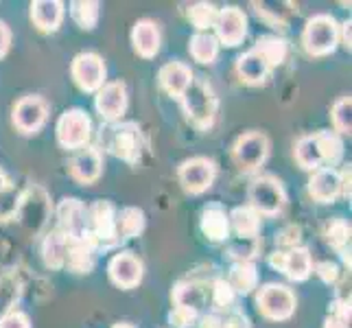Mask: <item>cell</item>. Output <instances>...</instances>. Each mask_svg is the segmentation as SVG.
<instances>
[{"label": "cell", "mask_w": 352, "mask_h": 328, "mask_svg": "<svg viewBox=\"0 0 352 328\" xmlns=\"http://www.w3.org/2000/svg\"><path fill=\"white\" fill-rule=\"evenodd\" d=\"M326 241L342 254L344 263L350 267V223L344 219H333L326 228Z\"/></svg>", "instance_id": "cell-33"}, {"label": "cell", "mask_w": 352, "mask_h": 328, "mask_svg": "<svg viewBox=\"0 0 352 328\" xmlns=\"http://www.w3.org/2000/svg\"><path fill=\"white\" fill-rule=\"evenodd\" d=\"M11 44V31L5 22H0V57H5Z\"/></svg>", "instance_id": "cell-45"}, {"label": "cell", "mask_w": 352, "mask_h": 328, "mask_svg": "<svg viewBox=\"0 0 352 328\" xmlns=\"http://www.w3.org/2000/svg\"><path fill=\"white\" fill-rule=\"evenodd\" d=\"M188 51L192 59L199 64H212L219 55V42L210 33H195L188 42Z\"/></svg>", "instance_id": "cell-30"}, {"label": "cell", "mask_w": 352, "mask_h": 328, "mask_svg": "<svg viewBox=\"0 0 352 328\" xmlns=\"http://www.w3.org/2000/svg\"><path fill=\"white\" fill-rule=\"evenodd\" d=\"M86 234L96 250H112L120 243L118 237V226H116V208L112 201L99 199L94 201L88 208V226H86Z\"/></svg>", "instance_id": "cell-4"}, {"label": "cell", "mask_w": 352, "mask_h": 328, "mask_svg": "<svg viewBox=\"0 0 352 328\" xmlns=\"http://www.w3.org/2000/svg\"><path fill=\"white\" fill-rule=\"evenodd\" d=\"M339 173H342V195L350 199V166Z\"/></svg>", "instance_id": "cell-47"}, {"label": "cell", "mask_w": 352, "mask_h": 328, "mask_svg": "<svg viewBox=\"0 0 352 328\" xmlns=\"http://www.w3.org/2000/svg\"><path fill=\"white\" fill-rule=\"evenodd\" d=\"M234 160L243 171H256L270 155V138L261 131H248L234 142Z\"/></svg>", "instance_id": "cell-11"}, {"label": "cell", "mask_w": 352, "mask_h": 328, "mask_svg": "<svg viewBox=\"0 0 352 328\" xmlns=\"http://www.w3.org/2000/svg\"><path fill=\"white\" fill-rule=\"evenodd\" d=\"M66 248H68V234L55 228L42 243V259L44 265L51 270H62L66 267Z\"/></svg>", "instance_id": "cell-27"}, {"label": "cell", "mask_w": 352, "mask_h": 328, "mask_svg": "<svg viewBox=\"0 0 352 328\" xmlns=\"http://www.w3.org/2000/svg\"><path fill=\"white\" fill-rule=\"evenodd\" d=\"M201 328H221V315L219 313H210L206 315V318H201Z\"/></svg>", "instance_id": "cell-46"}, {"label": "cell", "mask_w": 352, "mask_h": 328, "mask_svg": "<svg viewBox=\"0 0 352 328\" xmlns=\"http://www.w3.org/2000/svg\"><path fill=\"white\" fill-rule=\"evenodd\" d=\"M70 173L81 184H92L103 173V155L99 147H81L70 160Z\"/></svg>", "instance_id": "cell-18"}, {"label": "cell", "mask_w": 352, "mask_h": 328, "mask_svg": "<svg viewBox=\"0 0 352 328\" xmlns=\"http://www.w3.org/2000/svg\"><path fill=\"white\" fill-rule=\"evenodd\" d=\"M112 328H136V326H131V324H114Z\"/></svg>", "instance_id": "cell-49"}, {"label": "cell", "mask_w": 352, "mask_h": 328, "mask_svg": "<svg viewBox=\"0 0 352 328\" xmlns=\"http://www.w3.org/2000/svg\"><path fill=\"white\" fill-rule=\"evenodd\" d=\"M256 46L267 55V59H270L274 68L280 66L287 59L289 46H287V40L280 38V35H263V38L256 40Z\"/></svg>", "instance_id": "cell-35"}, {"label": "cell", "mask_w": 352, "mask_h": 328, "mask_svg": "<svg viewBox=\"0 0 352 328\" xmlns=\"http://www.w3.org/2000/svg\"><path fill=\"white\" fill-rule=\"evenodd\" d=\"M168 320H171L173 328H188L190 324H195L199 320V313L190 311V309H182V307H175L168 315Z\"/></svg>", "instance_id": "cell-42"}, {"label": "cell", "mask_w": 352, "mask_h": 328, "mask_svg": "<svg viewBox=\"0 0 352 328\" xmlns=\"http://www.w3.org/2000/svg\"><path fill=\"white\" fill-rule=\"evenodd\" d=\"M31 20L40 31L53 33L64 20V5L59 0H35L31 3Z\"/></svg>", "instance_id": "cell-26"}, {"label": "cell", "mask_w": 352, "mask_h": 328, "mask_svg": "<svg viewBox=\"0 0 352 328\" xmlns=\"http://www.w3.org/2000/svg\"><path fill=\"white\" fill-rule=\"evenodd\" d=\"M309 193L315 201L333 204L342 195V173L337 168H318L309 179Z\"/></svg>", "instance_id": "cell-22"}, {"label": "cell", "mask_w": 352, "mask_h": 328, "mask_svg": "<svg viewBox=\"0 0 352 328\" xmlns=\"http://www.w3.org/2000/svg\"><path fill=\"white\" fill-rule=\"evenodd\" d=\"M96 112L105 118L107 123H116L127 109V86L123 81H110L96 92Z\"/></svg>", "instance_id": "cell-16"}, {"label": "cell", "mask_w": 352, "mask_h": 328, "mask_svg": "<svg viewBox=\"0 0 352 328\" xmlns=\"http://www.w3.org/2000/svg\"><path fill=\"white\" fill-rule=\"evenodd\" d=\"M302 42L309 55L313 57H324L333 53L339 44V24L333 16L329 14H318L313 16L305 31H302Z\"/></svg>", "instance_id": "cell-5"}, {"label": "cell", "mask_w": 352, "mask_h": 328, "mask_svg": "<svg viewBox=\"0 0 352 328\" xmlns=\"http://www.w3.org/2000/svg\"><path fill=\"white\" fill-rule=\"evenodd\" d=\"M234 302H236V294L232 291V287L228 285V281L219 278L214 281L212 285V305L219 309V311H232L234 309Z\"/></svg>", "instance_id": "cell-39"}, {"label": "cell", "mask_w": 352, "mask_h": 328, "mask_svg": "<svg viewBox=\"0 0 352 328\" xmlns=\"http://www.w3.org/2000/svg\"><path fill=\"white\" fill-rule=\"evenodd\" d=\"M96 250L94 243L86 237H68V248H66V267L75 274H90L94 261H96Z\"/></svg>", "instance_id": "cell-21"}, {"label": "cell", "mask_w": 352, "mask_h": 328, "mask_svg": "<svg viewBox=\"0 0 352 328\" xmlns=\"http://www.w3.org/2000/svg\"><path fill=\"white\" fill-rule=\"evenodd\" d=\"M221 328H250V322L245 315L232 309L226 315H221Z\"/></svg>", "instance_id": "cell-43"}, {"label": "cell", "mask_w": 352, "mask_h": 328, "mask_svg": "<svg viewBox=\"0 0 352 328\" xmlns=\"http://www.w3.org/2000/svg\"><path fill=\"white\" fill-rule=\"evenodd\" d=\"M157 79H160V86L164 88L166 94H171V96H175V99H179L195 77H192V70L186 64L168 62V64H164L160 68V72H157Z\"/></svg>", "instance_id": "cell-25"}, {"label": "cell", "mask_w": 352, "mask_h": 328, "mask_svg": "<svg viewBox=\"0 0 352 328\" xmlns=\"http://www.w3.org/2000/svg\"><path fill=\"white\" fill-rule=\"evenodd\" d=\"M72 79L83 92H99L105 86V64L96 53H81L72 59Z\"/></svg>", "instance_id": "cell-12"}, {"label": "cell", "mask_w": 352, "mask_h": 328, "mask_svg": "<svg viewBox=\"0 0 352 328\" xmlns=\"http://www.w3.org/2000/svg\"><path fill=\"white\" fill-rule=\"evenodd\" d=\"M250 206L258 215H278L287 204V193L280 184V179L274 175H261L250 184L248 190Z\"/></svg>", "instance_id": "cell-6"}, {"label": "cell", "mask_w": 352, "mask_h": 328, "mask_svg": "<svg viewBox=\"0 0 352 328\" xmlns=\"http://www.w3.org/2000/svg\"><path fill=\"white\" fill-rule=\"evenodd\" d=\"M173 300H175V307L199 313V309L204 307V289L201 285L192 281H182L173 289Z\"/></svg>", "instance_id": "cell-32"}, {"label": "cell", "mask_w": 352, "mask_h": 328, "mask_svg": "<svg viewBox=\"0 0 352 328\" xmlns=\"http://www.w3.org/2000/svg\"><path fill=\"white\" fill-rule=\"evenodd\" d=\"M107 274H110L112 283L120 289H131L140 285L142 281V263L131 252H120L107 265Z\"/></svg>", "instance_id": "cell-17"}, {"label": "cell", "mask_w": 352, "mask_h": 328, "mask_svg": "<svg viewBox=\"0 0 352 328\" xmlns=\"http://www.w3.org/2000/svg\"><path fill=\"white\" fill-rule=\"evenodd\" d=\"M333 125H335V133L339 136H350L352 133V99L350 96H342L339 101H335L333 105Z\"/></svg>", "instance_id": "cell-37"}, {"label": "cell", "mask_w": 352, "mask_h": 328, "mask_svg": "<svg viewBox=\"0 0 352 328\" xmlns=\"http://www.w3.org/2000/svg\"><path fill=\"white\" fill-rule=\"evenodd\" d=\"M177 177L186 193H190V195H201V193H206L214 184L217 164L210 157H204V155L190 157V160L182 162Z\"/></svg>", "instance_id": "cell-9"}, {"label": "cell", "mask_w": 352, "mask_h": 328, "mask_svg": "<svg viewBox=\"0 0 352 328\" xmlns=\"http://www.w3.org/2000/svg\"><path fill=\"white\" fill-rule=\"evenodd\" d=\"M217 14H219V9L212 3H195L188 7V20L199 33H206V29L214 27Z\"/></svg>", "instance_id": "cell-36"}, {"label": "cell", "mask_w": 352, "mask_h": 328, "mask_svg": "<svg viewBox=\"0 0 352 328\" xmlns=\"http://www.w3.org/2000/svg\"><path fill=\"white\" fill-rule=\"evenodd\" d=\"M16 217L20 219L22 228L27 230L31 237L40 234V230L46 223V217H48V197L46 193L38 186L27 188L22 193L20 197V206H18V212Z\"/></svg>", "instance_id": "cell-10"}, {"label": "cell", "mask_w": 352, "mask_h": 328, "mask_svg": "<svg viewBox=\"0 0 352 328\" xmlns=\"http://www.w3.org/2000/svg\"><path fill=\"white\" fill-rule=\"evenodd\" d=\"M88 226V208L75 197H66L57 206V228L68 237H81Z\"/></svg>", "instance_id": "cell-20"}, {"label": "cell", "mask_w": 352, "mask_h": 328, "mask_svg": "<svg viewBox=\"0 0 352 328\" xmlns=\"http://www.w3.org/2000/svg\"><path fill=\"white\" fill-rule=\"evenodd\" d=\"M160 29L153 20H138L131 29V44L133 51L140 57L151 59L160 51Z\"/></svg>", "instance_id": "cell-24"}, {"label": "cell", "mask_w": 352, "mask_h": 328, "mask_svg": "<svg viewBox=\"0 0 352 328\" xmlns=\"http://www.w3.org/2000/svg\"><path fill=\"white\" fill-rule=\"evenodd\" d=\"M318 276L322 278V281L326 285H331V283H337V278H339V267L331 261H324L318 265Z\"/></svg>", "instance_id": "cell-44"}, {"label": "cell", "mask_w": 352, "mask_h": 328, "mask_svg": "<svg viewBox=\"0 0 352 328\" xmlns=\"http://www.w3.org/2000/svg\"><path fill=\"white\" fill-rule=\"evenodd\" d=\"M0 328H31V320L27 313L11 309L0 315Z\"/></svg>", "instance_id": "cell-41"}, {"label": "cell", "mask_w": 352, "mask_h": 328, "mask_svg": "<svg viewBox=\"0 0 352 328\" xmlns=\"http://www.w3.org/2000/svg\"><path fill=\"white\" fill-rule=\"evenodd\" d=\"M99 144L127 164H138L142 153V133L140 127L131 120H116L105 123L99 131Z\"/></svg>", "instance_id": "cell-2"}, {"label": "cell", "mask_w": 352, "mask_h": 328, "mask_svg": "<svg viewBox=\"0 0 352 328\" xmlns=\"http://www.w3.org/2000/svg\"><path fill=\"white\" fill-rule=\"evenodd\" d=\"M214 38L226 46H239L248 35V18L236 7L219 9L214 20Z\"/></svg>", "instance_id": "cell-15"}, {"label": "cell", "mask_w": 352, "mask_h": 328, "mask_svg": "<svg viewBox=\"0 0 352 328\" xmlns=\"http://www.w3.org/2000/svg\"><path fill=\"white\" fill-rule=\"evenodd\" d=\"M92 136V120L83 109H66L57 120V140L64 149L86 147Z\"/></svg>", "instance_id": "cell-8"}, {"label": "cell", "mask_w": 352, "mask_h": 328, "mask_svg": "<svg viewBox=\"0 0 352 328\" xmlns=\"http://www.w3.org/2000/svg\"><path fill=\"white\" fill-rule=\"evenodd\" d=\"M144 212L140 208L127 206L120 212H116V226H118V237L120 239H136L144 230Z\"/></svg>", "instance_id": "cell-31"}, {"label": "cell", "mask_w": 352, "mask_h": 328, "mask_svg": "<svg viewBox=\"0 0 352 328\" xmlns=\"http://www.w3.org/2000/svg\"><path fill=\"white\" fill-rule=\"evenodd\" d=\"M20 197H22V193L14 186H9L0 193V221H7V219L16 217L18 206H20Z\"/></svg>", "instance_id": "cell-40"}, {"label": "cell", "mask_w": 352, "mask_h": 328, "mask_svg": "<svg viewBox=\"0 0 352 328\" xmlns=\"http://www.w3.org/2000/svg\"><path fill=\"white\" fill-rule=\"evenodd\" d=\"M256 307L267 320L283 322V320H289L291 315H294L296 296L289 287L278 285V283H270V285L261 287L258 296H256Z\"/></svg>", "instance_id": "cell-7"}, {"label": "cell", "mask_w": 352, "mask_h": 328, "mask_svg": "<svg viewBox=\"0 0 352 328\" xmlns=\"http://www.w3.org/2000/svg\"><path fill=\"white\" fill-rule=\"evenodd\" d=\"M344 157V140L339 133L322 129L302 136L296 142V162L307 171L318 168H335Z\"/></svg>", "instance_id": "cell-1"}, {"label": "cell", "mask_w": 352, "mask_h": 328, "mask_svg": "<svg viewBox=\"0 0 352 328\" xmlns=\"http://www.w3.org/2000/svg\"><path fill=\"white\" fill-rule=\"evenodd\" d=\"M99 3L96 0H75L70 3V18L75 20L83 31H92L99 22Z\"/></svg>", "instance_id": "cell-34"}, {"label": "cell", "mask_w": 352, "mask_h": 328, "mask_svg": "<svg viewBox=\"0 0 352 328\" xmlns=\"http://www.w3.org/2000/svg\"><path fill=\"white\" fill-rule=\"evenodd\" d=\"M188 120L197 129H208L217 116V94L212 86L204 79H192L186 92L179 96Z\"/></svg>", "instance_id": "cell-3"}, {"label": "cell", "mask_w": 352, "mask_h": 328, "mask_svg": "<svg viewBox=\"0 0 352 328\" xmlns=\"http://www.w3.org/2000/svg\"><path fill=\"white\" fill-rule=\"evenodd\" d=\"M48 118V105L42 96H22L14 107V125L22 133H38Z\"/></svg>", "instance_id": "cell-14"}, {"label": "cell", "mask_w": 352, "mask_h": 328, "mask_svg": "<svg viewBox=\"0 0 352 328\" xmlns=\"http://www.w3.org/2000/svg\"><path fill=\"white\" fill-rule=\"evenodd\" d=\"M11 186V182H9V177L5 175V171L0 168V193H3L5 188H9Z\"/></svg>", "instance_id": "cell-48"}, {"label": "cell", "mask_w": 352, "mask_h": 328, "mask_svg": "<svg viewBox=\"0 0 352 328\" xmlns=\"http://www.w3.org/2000/svg\"><path fill=\"white\" fill-rule=\"evenodd\" d=\"M228 285L232 287V291L236 296H248L252 294L258 285V272L254 267L252 261H236L230 270V278Z\"/></svg>", "instance_id": "cell-28"}, {"label": "cell", "mask_w": 352, "mask_h": 328, "mask_svg": "<svg viewBox=\"0 0 352 328\" xmlns=\"http://www.w3.org/2000/svg\"><path fill=\"white\" fill-rule=\"evenodd\" d=\"M20 296V283L16 276L5 274L0 278V315L11 311V305L18 300Z\"/></svg>", "instance_id": "cell-38"}, {"label": "cell", "mask_w": 352, "mask_h": 328, "mask_svg": "<svg viewBox=\"0 0 352 328\" xmlns=\"http://www.w3.org/2000/svg\"><path fill=\"white\" fill-rule=\"evenodd\" d=\"M230 228H234L241 239H256L261 230V215L252 206H239L230 212Z\"/></svg>", "instance_id": "cell-29"}, {"label": "cell", "mask_w": 352, "mask_h": 328, "mask_svg": "<svg viewBox=\"0 0 352 328\" xmlns=\"http://www.w3.org/2000/svg\"><path fill=\"white\" fill-rule=\"evenodd\" d=\"M272 68H274L272 62L267 59V55L256 44L236 59V72L248 86H261V83L267 79V75L272 72Z\"/></svg>", "instance_id": "cell-19"}, {"label": "cell", "mask_w": 352, "mask_h": 328, "mask_svg": "<svg viewBox=\"0 0 352 328\" xmlns=\"http://www.w3.org/2000/svg\"><path fill=\"white\" fill-rule=\"evenodd\" d=\"M201 232L212 243H223L230 239V215L219 201L208 204L201 210Z\"/></svg>", "instance_id": "cell-23"}, {"label": "cell", "mask_w": 352, "mask_h": 328, "mask_svg": "<svg viewBox=\"0 0 352 328\" xmlns=\"http://www.w3.org/2000/svg\"><path fill=\"white\" fill-rule=\"evenodd\" d=\"M270 265L274 270L283 272L289 281H307L313 272V261H311V254L307 248H289V250H280V252H274L270 256Z\"/></svg>", "instance_id": "cell-13"}]
</instances>
